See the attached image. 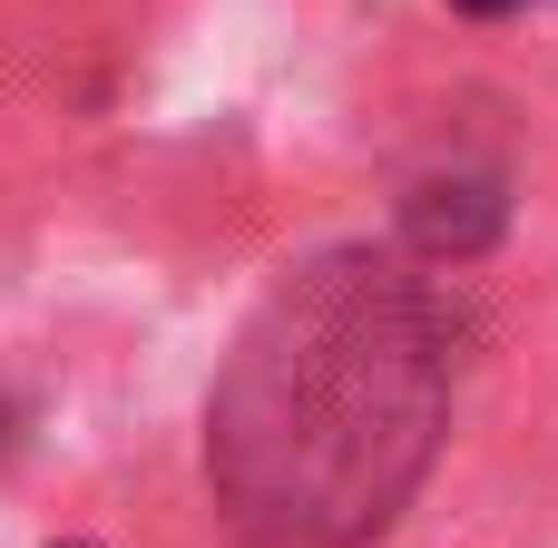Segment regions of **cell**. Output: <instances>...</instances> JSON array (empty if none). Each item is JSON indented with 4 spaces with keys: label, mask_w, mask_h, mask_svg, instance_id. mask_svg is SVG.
I'll list each match as a JSON object with an SVG mask.
<instances>
[{
    "label": "cell",
    "mask_w": 558,
    "mask_h": 548,
    "mask_svg": "<svg viewBox=\"0 0 558 548\" xmlns=\"http://www.w3.org/2000/svg\"><path fill=\"white\" fill-rule=\"evenodd\" d=\"M451 333L392 255L304 265L206 402V471L255 548H353L422 480L451 412Z\"/></svg>",
    "instance_id": "1"
},
{
    "label": "cell",
    "mask_w": 558,
    "mask_h": 548,
    "mask_svg": "<svg viewBox=\"0 0 558 548\" xmlns=\"http://www.w3.org/2000/svg\"><path fill=\"white\" fill-rule=\"evenodd\" d=\"M500 216H510V206H500L490 176H432V186L412 196L402 226H412V245H422L432 265H471V255L500 235Z\"/></svg>",
    "instance_id": "2"
},
{
    "label": "cell",
    "mask_w": 558,
    "mask_h": 548,
    "mask_svg": "<svg viewBox=\"0 0 558 548\" xmlns=\"http://www.w3.org/2000/svg\"><path fill=\"white\" fill-rule=\"evenodd\" d=\"M451 10H471V20H510V10H530V0H451Z\"/></svg>",
    "instance_id": "3"
}]
</instances>
